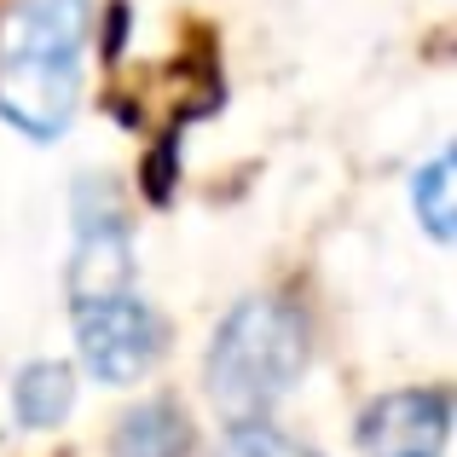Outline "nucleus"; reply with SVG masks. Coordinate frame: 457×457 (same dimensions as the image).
I'll use <instances>...</instances> for the list:
<instances>
[{
  "instance_id": "f257e3e1",
  "label": "nucleus",
  "mask_w": 457,
  "mask_h": 457,
  "mask_svg": "<svg viewBox=\"0 0 457 457\" xmlns=\"http://www.w3.org/2000/svg\"><path fill=\"white\" fill-rule=\"evenodd\" d=\"M93 35L87 0H23L0 23V116L29 139H58L81 99V53Z\"/></svg>"
},
{
  "instance_id": "f03ea898",
  "label": "nucleus",
  "mask_w": 457,
  "mask_h": 457,
  "mask_svg": "<svg viewBox=\"0 0 457 457\" xmlns=\"http://www.w3.org/2000/svg\"><path fill=\"white\" fill-rule=\"evenodd\" d=\"M307 370V319L284 295H249L209 342V394L237 417L267 411Z\"/></svg>"
},
{
  "instance_id": "7ed1b4c3",
  "label": "nucleus",
  "mask_w": 457,
  "mask_h": 457,
  "mask_svg": "<svg viewBox=\"0 0 457 457\" xmlns=\"http://www.w3.org/2000/svg\"><path fill=\"white\" fill-rule=\"evenodd\" d=\"M76 347L99 382H134L162 353V319L128 290L87 295V302H76Z\"/></svg>"
},
{
  "instance_id": "20e7f679",
  "label": "nucleus",
  "mask_w": 457,
  "mask_h": 457,
  "mask_svg": "<svg viewBox=\"0 0 457 457\" xmlns=\"http://www.w3.org/2000/svg\"><path fill=\"white\" fill-rule=\"evenodd\" d=\"M452 435V400L440 388H400L365 405L353 440L365 457H440Z\"/></svg>"
},
{
  "instance_id": "39448f33",
  "label": "nucleus",
  "mask_w": 457,
  "mask_h": 457,
  "mask_svg": "<svg viewBox=\"0 0 457 457\" xmlns=\"http://www.w3.org/2000/svg\"><path fill=\"white\" fill-rule=\"evenodd\" d=\"M128 272H134L128 226H122V214H116L111 186L93 179V186H81V197H76V302L128 290Z\"/></svg>"
},
{
  "instance_id": "423d86ee",
  "label": "nucleus",
  "mask_w": 457,
  "mask_h": 457,
  "mask_svg": "<svg viewBox=\"0 0 457 457\" xmlns=\"http://www.w3.org/2000/svg\"><path fill=\"white\" fill-rule=\"evenodd\" d=\"M186 452H191V423L168 400L134 405L111 435V457H186Z\"/></svg>"
},
{
  "instance_id": "0eeeda50",
  "label": "nucleus",
  "mask_w": 457,
  "mask_h": 457,
  "mask_svg": "<svg viewBox=\"0 0 457 457\" xmlns=\"http://www.w3.org/2000/svg\"><path fill=\"white\" fill-rule=\"evenodd\" d=\"M12 405H18L23 428H58L70 417V405H76V377H70V365H58V359L29 365L18 377V388H12Z\"/></svg>"
},
{
  "instance_id": "6e6552de",
  "label": "nucleus",
  "mask_w": 457,
  "mask_h": 457,
  "mask_svg": "<svg viewBox=\"0 0 457 457\" xmlns=\"http://www.w3.org/2000/svg\"><path fill=\"white\" fill-rule=\"evenodd\" d=\"M452 168H457L452 151H440L435 162L411 179V209H417V220L428 226V237H440V244L452 237Z\"/></svg>"
},
{
  "instance_id": "1a4fd4ad",
  "label": "nucleus",
  "mask_w": 457,
  "mask_h": 457,
  "mask_svg": "<svg viewBox=\"0 0 457 457\" xmlns=\"http://www.w3.org/2000/svg\"><path fill=\"white\" fill-rule=\"evenodd\" d=\"M220 457H319V452H307L295 435H284L272 423H237L220 440Z\"/></svg>"
}]
</instances>
